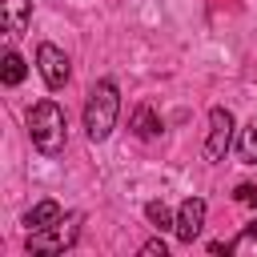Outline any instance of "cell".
<instances>
[{
	"instance_id": "obj_1",
	"label": "cell",
	"mask_w": 257,
	"mask_h": 257,
	"mask_svg": "<svg viewBox=\"0 0 257 257\" xmlns=\"http://www.w3.org/2000/svg\"><path fill=\"white\" fill-rule=\"evenodd\" d=\"M116 112H120V92L112 80H96L88 88L84 100V133L88 141H108V133L116 128Z\"/></svg>"
},
{
	"instance_id": "obj_2",
	"label": "cell",
	"mask_w": 257,
	"mask_h": 257,
	"mask_svg": "<svg viewBox=\"0 0 257 257\" xmlns=\"http://www.w3.org/2000/svg\"><path fill=\"white\" fill-rule=\"evenodd\" d=\"M28 137L32 145L44 153V157H56L68 141V120H64V108L56 100H40L32 112H28Z\"/></svg>"
},
{
	"instance_id": "obj_3",
	"label": "cell",
	"mask_w": 257,
	"mask_h": 257,
	"mask_svg": "<svg viewBox=\"0 0 257 257\" xmlns=\"http://www.w3.org/2000/svg\"><path fill=\"white\" fill-rule=\"evenodd\" d=\"M76 233H80V213H68L64 221L40 229V233H28V253H60L68 245H76Z\"/></svg>"
},
{
	"instance_id": "obj_4",
	"label": "cell",
	"mask_w": 257,
	"mask_h": 257,
	"mask_svg": "<svg viewBox=\"0 0 257 257\" xmlns=\"http://www.w3.org/2000/svg\"><path fill=\"white\" fill-rule=\"evenodd\" d=\"M233 145V112L229 108H209V137H205V157L209 161H225Z\"/></svg>"
},
{
	"instance_id": "obj_5",
	"label": "cell",
	"mask_w": 257,
	"mask_h": 257,
	"mask_svg": "<svg viewBox=\"0 0 257 257\" xmlns=\"http://www.w3.org/2000/svg\"><path fill=\"white\" fill-rule=\"evenodd\" d=\"M36 68H40V76H44V84L48 88H64L68 84V56L56 48V44H40L36 48Z\"/></svg>"
},
{
	"instance_id": "obj_6",
	"label": "cell",
	"mask_w": 257,
	"mask_h": 257,
	"mask_svg": "<svg viewBox=\"0 0 257 257\" xmlns=\"http://www.w3.org/2000/svg\"><path fill=\"white\" fill-rule=\"evenodd\" d=\"M201 225H205V201L201 197H189L185 205H181V213H177V225H173V233H177V241H193L197 233H201Z\"/></svg>"
},
{
	"instance_id": "obj_7",
	"label": "cell",
	"mask_w": 257,
	"mask_h": 257,
	"mask_svg": "<svg viewBox=\"0 0 257 257\" xmlns=\"http://www.w3.org/2000/svg\"><path fill=\"white\" fill-rule=\"evenodd\" d=\"M56 221H60V205H56V201H40V205H32V209L24 213L28 233H40V229H48V225H56Z\"/></svg>"
},
{
	"instance_id": "obj_8",
	"label": "cell",
	"mask_w": 257,
	"mask_h": 257,
	"mask_svg": "<svg viewBox=\"0 0 257 257\" xmlns=\"http://www.w3.org/2000/svg\"><path fill=\"white\" fill-rule=\"evenodd\" d=\"M28 16H32V4L28 0H8L4 4V32L8 36H20L28 28Z\"/></svg>"
},
{
	"instance_id": "obj_9",
	"label": "cell",
	"mask_w": 257,
	"mask_h": 257,
	"mask_svg": "<svg viewBox=\"0 0 257 257\" xmlns=\"http://www.w3.org/2000/svg\"><path fill=\"white\" fill-rule=\"evenodd\" d=\"M133 128H137V137H145V141H149V137H157V133H161V120H157V112H153L149 104H141V108L133 112Z\"/></svg>"
},
{
	"instance_id": "obj_10",
	"label": "cell",
	"mask_w": 257,
	"mask_h": 257,
	"mask_svg": "<svg viewBox=\"0 0 257 257\" xmlns=\"http://www.w3.org/2000/svg\"><path fill=\"white\" fill-rule=\"evenodd\" d=\"M237 153H241V161L245 165H257V116L241 128V141H237Z\"/></svg>"
},
{
	"instance_id": "obj_11",
	"label": "cell",
	"mask_w": 257,
	"mask_h": 257,
	"mask_svg": "<svg viewBox=\"0 0 257 257\" xmlns=\"http://www.w3.org/2000/svg\"><path fill=\"white\" fill-rule=\"evenodd\" d=\"M145 217H149V221H153L157 229H173V225H177L165 201H149V205H145Z\"/></svg>"
},
{
	"instance_id": "obj_12",
	"label": "cell",
	"mask_w": 257,
	"mask_h": 257,
	"mask_svg": "<svg viewBox=\"0 0 257 257\" xmlns=\"http://www.w3.org/2000/svg\"><path fill=\"white\" fill-rule=\"evenodd\" d=\"M24 72H28V68H24V60H20L16 52H4V84H20V80H24Z\"/></svg>"
},
{
	"instance_id": "obj_13",
	"label": "cell",
	"mask_w": 257,
	"mask_h": 257,
	"mask_svg": "<svg viewBox=\"0 0 257 257\" xmlns=\"http://www.w3.org/2000/svg\"><path fill=\"white\" fill-rule=\"evenodd\" d=\"M233 201L237 205H257V185H237L233 189Z\"/></svg>"
},
{
	"instance_id": "obj_14",
	"label": "cell",
	"mask_w": 257,
	"mask_h": 257,
	"mask_svg": "<svg viewBox=\"0 0 257 257\" xmlns=\"http://www.w3.org/2000/svg\"><path fill=\"white\" fill-rule=\"evenodd\" d=\"M253 241H257V221H249V225H245V229H241V237H237V241H233V245H237V249H241V245H253Z\"/></svg>"
},
{
	"instance_id": "obj_15",
	"label": "cell",
	"mask_w": 257,
	"mask_h": 257,
	"mask_svg": "<svg viewBox=\"0 0 257 257\" xmlns=\"http://www.w3.org/2000/svg\"><path fill=\"white\" fill-rule=\"evenodd\" d=\"M141 253H145V257H165V241H145Z\"/></svg>"
}]
</instances>
